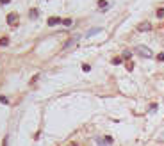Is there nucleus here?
<instances>
[{
	"instance_id": "nucleus-1",
	"label": "nucleus",
	"mask_w": 164,
	"mask_h": 146,
	"mask_svg": "<svg viewBox=\"0 0 164 146\" xmlns=\"http://www.w3.org/2000/svg\"><path fill=\"white\" fill-rule=\"evenodd\" d=\"M136 54H139L141 57H145V59L153 57V52L150 50L148 46H145V45H137V46H136Z\"/></svg>"
},
{
	"instance_id": "nucleus-2",
	"label": "nucleus",
	"mask_w": 164,
	"mask_h": 146,
	"mask_svg": "<svg viewBox=\"0 0 164 146\" xmlns=\"http://www.w3.org/2000/svg\"><path fill=\"white\" fill-rule=\"evenodd\" d=\"M137 30H139V32H150V30H152V23H150V22H143V23L137 25Z\"/></svg>"
},
{
	"instance_id": "nucleus-3",
	"label": "nucleus",
	"mask_w": 164,
	"mask_h": 146,
	"mask_svg": "<svg viewBox=\"0 0 164 146\" xmlns=\"http://www.w3.org/2000/svg\"><path fill=\"white\" fill-rule=\"evenodd\" d=\"M59 22H63V20L59 18V16H52V18H48V22H47V23L50 25V27H54V25H57Z\"/></svg>"
},
{
	"instance_id": "nucleus-4",
	"label": "nucleus",
	"mask_w": 164,
	"mask_h": 146,
	"mask_svg": "<svg viewBox=\"0 0 164 146\" xmlns=\"http://www.w3.org/2000/svg\"><path fill=\"white\" fill-rule=\"evenodd\" d=\"M100 30H102L100 27H95V29H89L86 36H88V37H89V36H95V34H98V32H100Z\"/></svg>"
},
{
	"instance_id": "nucleus-5",
	"label": "nucleus",
	"mask_w": 164,
	"mask_h": 146,
	"mask_svg": "<svg viewBox=\"0 0 164 146\" xmlns=\"http://www.w3.org/2000/svg\"><path fill=\"white\" fill-rule=\"evenodd\" d=\"M95 141H96L98 146H107V141H105V139H102V137H96Z\"/></svg>"
},
{
	"instance_id": "nucleus-6",
	"label": "nucleus",
	"mask_w": 164,
	"mask_h": 146,
	"mask_svg": "<svg viewBox=\"0 0 164 146\" xmlns=\"http://www.w3.org/2000/svg\"><path fill=\"white\" fill-rule=\"evenodd\" d=\"M16 20H18V16H16V14H9V16H7V22H9V25H11V23H14Z\"/></svg>"
},
{
	"instance_id": "nucleus-7",
	"label": "nucleus",
	"mask_w": 164,
	"mask_h": 146,
	"mask_svg": "<svg viewBox=\"0 0 164 146\" xmlns=\"http://www.w3.org/2000/svg\"><path fill=\"white\" fill-rule=\"evenodd\" d=\"M0 45H2V46H7V45H9V39H7V37H2V39H0Z\"/></svg>"
},
{
	"instance_id": "nucleus-8",
	"label": "nucleus",
	"mask_w": 164,
	"mask_h": 146,
	"mask_svg": "<svg viewBox=\"0 0 164 146\" xmlns=\"http://www.w3.org/2000/svg\"><path fill=\"white\" fill-rule=\"evenodd\" d=\"M130 57H132V52H123V59H127V61H128Z\"/></svg>"
},
{
	"instance_id": "nucleus-9",
	"label": "nucleus",
	"mask_w": 164,
	"mask_h": 146,
	"mask_svg": "<svg viewBox=\"0 0 164 146\" xmlns=\"http://www.w3.org/2000/svg\"><path fill=\"white\" fill-rule=\"evenodd\" d=\"M164 16V9H159L157 11V18H162Z\"/></svg>"
},
{
	"instance_id": "nucleus-10",
	"label": "nucleus",
	"mask_w": 164,
	"mask_h": 146,
	"mask_svg": "<svg viewBox=\"0 0 164 146\" xmlns=\"http://www.w3.org/2000/svg\"><path fill=\"white\" fill-rule=\"evenodd\" d=\"M98 5H100V7H107V2H105V0H100Z\"/></svg>"
},
{
	"instance_id": "nucleus-11",
	"label": "nucleus",
	"mask_w": 164,
	"mask_h": 146,
	"mask_svg": "<svg viewBox=\"0 0 164 146\" xmlns=\"http://www.w3.org/2000/svg\"><path fill=\"white\" fill-rule=\"evenodd\" d=\"M63 23L66 25V27H70V25H71V20H70V18H68V20H63Z\"/></svg>"
},
{
	"instance_id": "nucleus-12",
	"label": "nucleus",
	"mask_w": 164,
	"mask_h": 146,
	"mask_svg": "<svg viewBox=\"0 0 164 146\" xmlns=\"http://www.w3.org/2000/svg\"><path fill=\"white\" fill-rule=\"evenodd\" d=\"M82 70H84V71H89L91 66H89V64H82Z\"/></svg>"
},
{
	"instance_id": "nucleus-13",
	"label": "nucleus",
	"mask_w": 164,
	"mask_h": 146,
	"mask_svg": "<svg viewBox=\"0 0 164 146\" xmlns=\"http://www.w3.org/2000/svg\"><path fill=\"white\" fill-rule=\"evenodd\" d=\"M105 141H107V144H113V137H111V135H105Z\"/></svg>"
},
{
	"instance_id": "nucleus-14",
	"label": "nucleus",
	"mask_w": 164,
	"mask_h": 146,
	"mask_svg": "<svg viewBox=\"0 0 164 146\" xmlns=\"http://www.w3.org/2000/svg\"><path fill=\"white\" fill-rule=\"evenodd\" d=\"M30 16H32V18H36V16H38V11H36V9H32V11H30Z\"/></svg>"
},
{
	"instance_id": "nucleus-15",
	"label": "nucleus",
	"mask_w": 164,
	"mask_h": 146,
	"mask_svg": "<svg viewBox=\"0 0 164 146\" xmlns=\"http://www.w3.org/2000/svg\"><path fill=\"white\" fill-rule=\"evenodd\" d=\"M121 62V59L120 57H116V59H113V64H120Z\"/></svg>"
},
{
	"instance_id": "nucleus-16",
	"label": "nucleus",
	"mask_w": 164,
	"mask_h": 146,
	"mask_svg": "<svg viewBox=\"0 0 164 146\" xmlns=\"http://www.w3.org/2000/svg\"><path fill=\"white\" fill-rule=\"evenodd\" d=\"M157 59H159V61H164V54H159V55H157Z\"/></svg>"
},
{
	"instance_id": "nucleus-17",
	"label": "nucleus",
	"mask_w": 164,
	"mask_h": 146,
	"mask_svg": "<svg viewBox=\"0 0 164 146\" xmlns=\"http://www.w3.org/2000/svg\"><path fill=\"white\" fill-rule=\"evenodd\" d=\"M0 2H2V4H9L11 0H0Z\"/></svg>"
}]
</instances>
